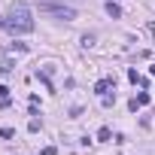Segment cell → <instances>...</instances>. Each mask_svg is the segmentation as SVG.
<instances>
[{
    "label": "cell",
    "instance_id": "6da1fadb",
    "mask_svg": "<svg viewBox=\"0 0 155 155\" xmlns=\"http://www.w3.org/2000/svg\"><path fill=\"white\" fill-rule=\"evenodd\" d=\"M3 28L9 34H31L34 31V18H31V12L25 6H12L6 12V18H3Z\"/></svg>",
    "mask_w": 155,
    "mask_h": 155
},
{
    "label": "cell",
    "instance_id": "7a4b0ae2",
    "mask_svg": "<svg viewBox=\"0 0 155 155\" xmlns=\"http://www.w3.org/2000/svg\"><path fill=\"white\" fill-rule=\"evenodd\" d=\"M37 9L46 12V15H52V18H58V21H73L76 18V9L67 6V3H61V0H37Z\"/></svg>",
    "mask_w": 155,
    "mask_h": 155
},
{
    "label": "cell",
    "instance_id": "3957f363",
    "mask_svg": "<svg viewBox=\"0 0 155 155\" xmlns=\"http://www.w3.org/2000/svg\"><path fill=\"white\" fill-rule=\"evenodd\" d=\"M110 88H116V79H113V76H107V79L94 82V91H97V94H110Z\"/></svg>",
    "mask_w": 155,
    "mask_h": 155
},
{
    "label": "cell",
    "instance_id": "277c9868",
    "mask_svg": "<svg viewBox=\"0 0 155 155\" xmlns=\"http://www.w3.org/2000/svg\"><path fill=\"white\" fill-rule=\"evenodd\" d=\"M107 12H110L113 18H122V9H119V3H113V0L107 3Z\"/></svg>",
    "mask_w": 155,
    "mask_h": 155
},
{
    "label": "cell",
    "instance_id": "5b68a950",
    "mask_svg": "<svg viewBox=\"0 0 155 155\" xmlns=\"http://www.w3.org/2000/svg\"><path fill=\"white\" fill-rule=\"evenodd\" d=\"M0 107H9V88L0 85Z\"/></svg>",
    "mask_w": 155,
    "mask_h": 155
},
{
    "label": "cell",
    "instance_id": "8992f818",
    "mask_svg": "<svg viewBox=\"0 0 155 155\" xmlns=\"http://www.w3.org/2000/svg\"><path fill=\"white\" fill-rule=\"evenodd\" d=\"M110 137H113L110 128H101V131H97V140H101V143H110Z\"/></svg>",
    "mask_w": 155,
    "mask_h": 155
},
{
    "label": "cell",
    "instance_id": "52a82bcc",
    "mask_svg": "<svg viewBox=\"0 0 155 155\" xmlns=\"http://www.w3.org/2000/svg\"><path fill=\"white\" fill-rule=\"evenodd\" d=\"M134 101H137V107H146V104H149V91H140Z\"/></svg>",
    "mask_w": 155,
    "mask_h": 155
},
{
    "label": "cell",
    "instance_id": "ba28073f",
    "mask_svg": "<svg viewBox=\"0 0 155 155\" xmlns=\"http://www.w3.org/2000/svg\"><path fill=\"white\" fill-rule=\"evenodd\" d=\"M101 104H104V107H107V110H110V107H113V104H116V94H101Z\"/></svg>",
    "mask_w": 155,
    "mask_h": 155
},
{
    "label": "cell",
    "instance_id": "9c48e42d",
    "mask_svg": "<svg viewBox=\"0 0 155 155\" xmlns=\"http://www.w3.org/2000/svg\"><path fill=\"white\" fill-rule=\"evenodd\" d=\"M128 79H131L134 85H137V82H140V85H146V79H140V76H137V70H128Z\"/></svg>",
    "mask_w": 155,
    "mask_h": 155
},
{
    "label": "cell",
    "instance_id": "30bf717a",
    "mask_svg": "<svg viewBox=\"0 0 155 155\" xmlns=\"http://www.w3.org/2000/svg\"><path fill=\"white\" fill-rule=\"evenodd\" d=\"M0 137L9 140V137H15V131H12V128H0Z\"/></svg>",
    "mask_w": 155,
    "mask_h": 155
},
{
    "label": "cell",
    "instance_id": "8fae6325",
    "mask_svg": "<svg viewBox=\"0 0 155 155\" xmlns=\"http://www.w3.org/2000/svg\"><path fill=\"white\" fill-rule=\"evenodd\" d=\"M40 155H58V149H55V146H46V149H43Z\"/></svg>",
    "mask_w": 155,
    "mask_h": 155
},
{
    "label": "cell",
    "instance_id": "7c38bea8",
    "mask_svg": "<svg viewBox=\"0 0 155 155\" xmlns=\"http://www.w3.org/2000/svg\"><path fill=\"white\" fill-rule=\"evenodd\" d=\"M146 31H149V34H152V40H155V21H149V25H146Z\"/></svg>",
    "mask_w": 155,
    "mask_h": 155
},
{
    "label": "cell",
    "instance_id": "4fadbf2b",
    "mask_svg": "<svg viewBox=\"0 0 155 155\" xmlns=\"http://www.w3.org/2000/svg\"><path fill=\"white\" fill-rule=\"evenodd\" d=\"M149 73H152V76H155V64H152V67H149Z\"/></svg>",
    "mask_w": 155,
    "mask_h": 155
}]
</instances>
